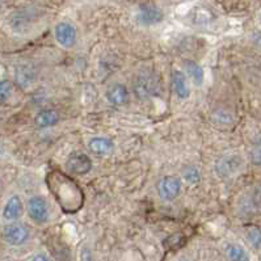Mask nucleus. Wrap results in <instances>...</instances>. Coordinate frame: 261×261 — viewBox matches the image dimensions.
<instances>
[{
    "label": "nucleus",
    "instance_id": "f257e3e1",
    "mask_svg": "<svg viewBox=\"0 0 261 261\" xmlns=\"http://www.w3.org/2000/svg\"><path fill=\"white\" fill-rule=\"evenodd\" d=\"M47 185L59 205L65 212L74 213L83 205V193L76 182L61 172H51L47 175Z\"/></svg>",
    "mask_w": 261,
    "mask_h": 261
},
{
    "label": "nucleus",
    "instance_id": "7ed1b4c3",
    "mask_svg": "<svg viewBox=\"0 0 261 261\" xmlns=\"http://www.w3.org/2000/svg\"><path fill=\"white\" fill-rule=\"evenodd\" d=\"M244 167V160L238 154H228L218 158L214 164V171L221 178H231Z\"/></svg>",
    "mask_w": 261,
    "mask_h": 261
},
{
    "label": "nucleus",
    "instance_id": "412c9836",
    "mask_svg": "<svg viewBox=\"0 0 261 261\" xmlns=\"http://www.w3.org/2000/svg\"><path fill=\"white\" fill-rule=\"evenodd\" d=\"M247 240L251 244L252 247L255 249H260V244H261V235H260V230L257 227H252L247 231L246 233Z\"/></svg>",
    "mask_w": 261,
    "mask_h": 261
},
{
    "label": "nucleus",
    "instance_id": "1a4fd4ad",
    "mask_svg": "<svg viewBox=\"0 0 261 261\" xmlns=\"http://www.w3.org/2000/svg\"><path fill=\"white\" fill-rule=\"evenodd\" d=\"M54 37L57 42L65 49H70L75 45L77 32L75 25L68 21H61L54 27Z\"/></svg>",
    "mask_w": 261,
    "mask_h": 261
},
{
    "label": "nucleus",
    "instance_id": "b1692460",
    "mask_svg": "<svg viewBox=\"0 0 261 261\" xmlns=\"http://www.w3.org/2000/svg\"><path fill=\"white\" fill-rule=\"evenodd\" d=\"M2 151H3V150H2V148H0V152H2Z\"/></svg>",
    "mask_w": 261,
    "mask_h": 261
},
{
    "label": "nucleus",
    "instance_id": "f8f14e48",
    "mask_svg": "<svg viewBox=\"0 0 261 261\" xmlns=\"http://www.w3.org/2000/svg\"><path fill=\"white\" fill-rule=\"evenodd\" d=\"M107 100L111 104L121 107V105L127 104L129 101V91L122 83H114L107 89Z\"/></svg>",
    "mask_w": 261,
    "mask_h": 261
},
{
    "label": "nucleus",
    "instance_id": "5701e85b",
    "mask_svg": "<svg viewBox=\"0 0 261 261\" xmlns=\"http://www.w3.org/2000/svg\"><path fill=\"white\" fill-rule=\"evenodd\" d=\"M31 261H51L46 255H43V253H37V255H34L32 257Z\"/></svg>",
    "mask_w": 261,
    "mask_h": 261
},
{
    "label": "nucleus",
    "instance_id": "aec40b11",
    "mask_svg": "<svg viewBox=\"0 0 261 261\" xmlns=\"http://www.w3.org/2000/svg\"><path fill=\"white\" fill-rule=\"evenodd\" d=\"M13 92V83L10 80H0V104L8 101Z\"/></svg>",
    "mask_w": 261,
    "mask_h": 261
},
{
    "label": "nucleus",
    "instance_id": "a211bd4d",
    "mask_svg": "<svg viewBox=\"0 0 261 261\" xmlns=\"http://www.w3.org/2000/svg\"><path fill=\"white\" fill-rule=\"evenodd\" d=\"M226 255L230 261H251L246 249L240 247L239 244H227L226 246Z\"/></svg>",
    "mask_w": 261,
    "mask_h": 261
},
{
    "label": "nucleus",
    "instance_id": "20e7f679",
    "mask_svg": "<svg viewBox=\"0 0 261 261\" xmlns=\"http://www.w3.org/2000/svg\"><path fill=\"white\" fill-rule=\"evenodd\" d=\"M133 91L139 100H148L159 93L158 80L150 74H141L133 84Z\"/></svg>",
    "mask_w": 261,
    "mask_h": 261
},
{
    "label": "nucleus",
    "instance_id": "ddd939ff",
    "mask_svg": "<svg viewBox=\"0 0 261 261\" xmlns=\"http://www.w3.org/2000/svg\"><path fill=\"white\" fill-rule=\"evenodd\" d=\"M171 82H172V89L175 95L181 100H187L189 96H191V89L188 86L187 76H185L184 72L181 71L175 70L172 72V76H171Z\"/></svg>",
    "mask_w": 261,
    "mask_h": 261
},
{
    "label": "nucleus",
    "instance_id": "f03ea898",
    "mask_svg": "<svg viewBox=\"0 0 261 261\" xmlns=\"http://www.w3.org/2000/svg\"><path fill=\"white\" fill-rule=\"evenodd\" d=\"M40 15L37 11L20 10L13 12L8 17V25L11 31L17 34H28L34 29V24L38 21Z\"/></svg>",
    "mask_w": 261,
    "mask_h": 261
},
{
    "label": "nucleus",
    "instance_id": "f3484780",
    "mask_svg": "<svg viewBox=\"0 0 261 261\" xmlns=\"http://www.w3.org/2000/svg\"><path fill=\"white\" fill-rule=\"evenodd\" d=\"M182 67H184L185 72H187L188 77L192 80V83L196 87H201L203 84V80H205V74H203V68L201 67L197 62L194 61H184L182 63Z\"/></svg>",
    "mask_w": 261,
    "mask_h": 261
},
{
    "label": "nucleus",
    "instance_id": "9d476101",
    "mask_svg": "<svg viewBox=\"0 0 261 261\" xmlns=\"http://www.w3.org/2000/svg\"><path fill=\"white\" fill-rule=\"evenodd\" d=\"M66 168L71 173H74V175H87L92 169V160H91V158L88 155L84 154V152L76 151V152H72L67 158V160H66Z\"/></svg>",
    "mask_w": 261,
    "mask_h": 261
},
{
    "label": "nucleus",
    "instance_id": "2eb2a0df",
    "mask_svg": "<svg viewBox=\"0 0 261 261\" xmlns=\"http://www.w3.org/2000/svg\"><path fill=\"white\" fill-rule=\"evenodd\" d=\"M36 79V72L33 67L29 65H20L15 70V82L19 84L21 88L27 89L33 84Z\"/></svg>",
    "mask_w": 261,
    "mask_h": 261
},
{
    "label": "nucleus",
    "instance_id": "dca6fc26",
    "mask_svg": "<svg viewBox=\"0 0 261 261\" xmlns=\"http://www.w3.org/2000/svg\"><path fill=\"white\" fill-rule=\"evenodd\" d=\"M59 121V116L54 109H42L34 117V125L38 129H47L57 125Z\"/></svg>",
    "mask_w": 261,
    "mask_h": 261
},
{
    "label": "nucleus",
    "instance_id": "423d86ee",
    "mask_svg": "<svg viewBox=\"0 0 261 261\" xmlns=\"http://www.w3.org/2000/svg\"><path fill=\"white\" fill-rule=\"evenodd\" d=\"M29 228L22 223H12L7 224L3 230V239L7 244L12 247H20L28 242L29 239Z\"/></svg>",
    "mask_w": 261,
    "mask_h": 261
},
{
    "label": "nucleus",
    "instance_id": "6ab92c4d",
    "mask_svg": "<svg viewBox=\"0 0 261 261\" xmlns=\"http://www.w3.org/2000/svg\"><path fill=\"white\" fill-rule=\"evenodd\" d=\"M181 175L189 185H196L201 181L200 169L194 166H185L181 171Z\"/></svg>",
    "mask_w": 261,
    "mask_h": 261
},
{
    "label": "nucleus",
    "instance_id": "4be33fe9",
    "mask_svg": "<svg viewBox=\"0 0 261 261\" xmlns=\"http://www.w3.org/2000/svg\"><path fill=\"white\" fill-rule=\"evenodd\" d=\"M80 261H95V257H93V253L91 251V248L87 246H84L80 251Z\"/></svg>",
    "mask_w": 261,
    "mask_h": 261
},
{
    "label": "nucleus",
    "instance_id": "39448f33",
    "mask_svg": "<svg viewBox=\"0 0 261 261\" xmlns=\"http://www.w3.org/2000/svg\"><path fill=\"white\" fill-rule=\"evenodd\" d=\"M158 193L166 202H172L181 193V178L177 176H164L158 182Z\"/></svg>",
    "mask_w": 261,
    "mask_h": 261
},
{
    "label": "nucleus",
    "instance_id": "6e6552de",
    "mask_svg": "<svg viewBox=\"0 0 261 261\" xmlns=\"http://www.w3.org/2000/svg\"><path fill=\"white\" fill-rule=\"evenodd\" d=\"M164 15L159 7L154 3H142L138 7V13H137V20L141 25L151 27L163 21Z\"/></svg>",
    "mask_w": 261,
    "mask_h": 261
},
{
    "label": "nucleus",
    "instance_id": "4468645a",
    "mask_svg": "<svg viewBox=\"0 0 261 261\" xmlns=\"http://www.w3.org/2000/svg\"><path fill=\"white\" fill-rule=\"evenodd\" d=\"M88 148L92 154L97 156H105L113 152L114 143L112 139L105 138V137H95L88 142Z\"/></svg>",
    "mask_w": 261,
    "mask_h": 261
},
{
    "label": "nucleus",
    "instance_id": "9b49d317",
    "mask_svg": "<svg viewBox=\"0 0 261 261\" xmlns=\"http://www.w3.org/2000/svg\"><path fill=\"white\" fill-rule=\"evenodd\" d=\"M22 212H24V203H22L21 198L17 194H15V196H11L8 198V201L4 205L2 214H3V218L6 221L13 222L21 217Z\"/></svg>",
    "mask_w": 261,
    "mask_h": 261
},
{
    "label": "nucleus",
    "instance_id": "0eeeda50",
    "mask_svg": "<svg viewBox=\"0 0 261 261\" xmlns=\"http://www.w3.org/2000/svg\"><path fill=\"white\" fill-rule=\"evenodd\" d=\"M28 214L34 223H46L50 217L49 203L41 196L31 197L28 201Z\"/></svg>",
    "mask_w": 261,
    "mask_h": 261
}]
</instances>
